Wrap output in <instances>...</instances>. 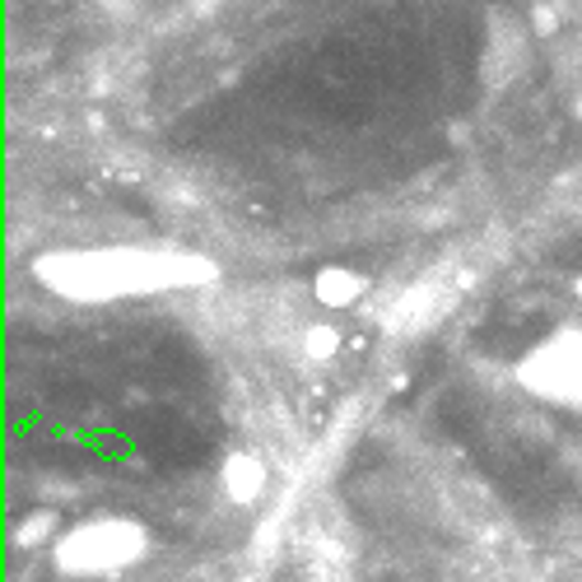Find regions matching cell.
Instances as JSON below:
<instances>
[{
	"mask_svg": "<svg viewBox=\"0 0 582 582\" xmlns=\"http://www.w3.org/2000/svg\"><path fill=\"white\" fill-rule=\"evenodd\" d=\"M550 10L559 14V24H582V0H550Z\"/></svg>",
	"mask_w": 582,
	"mask_h": 582,
	"instance_id": "obj_2",
	"label": "cell"
},
{
	"mask_svg": "<svg viewBox=\"0 0 582 582\" xmlns=\"http://www.w3.org/2000/svg\"><path fill=\"white\" fill-rule=\"evenodd\" d=\"M359 289H363V280L355 276V270L332 266V270H322V276H317V299H322V303H332V307L355 303V299H359Z\"/></svg>",
	"mask_w": 582,
	"mask_h": 582,
	"instance_id": "obj_1",
	"label": "cell"
}]
</instances>
